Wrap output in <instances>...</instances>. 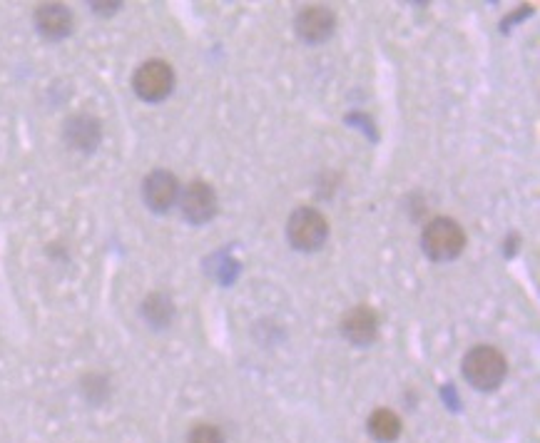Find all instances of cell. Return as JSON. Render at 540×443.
<instances>
[{
	"instance_id": "6da1fadb",
	"label": "cell",
	"mask_w": 540,
	"mask_h": 443,
	"mask_svg": "<svg viewBox=\"0 0 540 443\" xmlns=\"http://www.w3.org/2000/svg\"><path fill=\"white\" fill-rule=\"evenodd\" d=\"M508 374V361L496 346H473L463 356V376L478 391H496Z\"/></svg>"
},
{
	"instance_id": "7a4b0ae2",
	"label": "cell",
	"mask_w": 540,
	"mask_h": 443,
	"mask_svg": "<svg viewBox=\"0 0 540 443\" xmlns=\"http://www.w3.org/2000/svg\"><path fill=\"white\" fill-rule=\"evenodd\" d=\"M421 247H424L426 257L433 259V262H451L466 247V232H463V227L456 220L436 217V220L426 224Z\"/></svg>"
},
{
	"instance_id": "3957f363",
	"label": "cell",
	"mask_w": 540,
	"mask_h": 443,
	"mask_svg": "<svg viewBox=\"0 0 540 443\" xmlns=\"http://www.w3.org/2000/svg\"><path fill=\"white\" fill-rule=\"evenodd\" d=\"M329 237V222L314 207H299L287 222V239L299 252H317Z\"/></svg>"
},
{
	"instance_id": "277c9868",
	"label": "cell",
	"mask_w": 540,
	"mask_h": 443,
	"mask_svg": "<svg viewBox=\"0 0 540 443\" xmlns=\"http://www.w3.org/2000/svg\"><path fill=\"white\" fill-rule=\"evenodd\" d=\"M132 88L145 103H162L175 88V70L165 60H147L132 75Z\"/></svg>"
},
{
	"instance_id": "5b68a950",
	"label": "cell",
	"mask_w": 540,
	"mask_h": 443,
	"mask_svg": "<svg viewBox=\"0 0 540 443\" xmlns=\"http://www.w3.org/2000/svg\"><path fill=\"white\" fill-rule=\"evenodd\" d=\"M180 192V182L167 170L150 172V175L145 177V182H142V200H145V205L150 207L152 212H157V215L170 212L172 207L177 205V200H180Z\"/></svg>"
},
{
	"instance_id": "8992f818",
	"label": "cell",
	"mask_w": 540,
	"mask_h": 443,
	"mask_svg": "<svg viewBox=\"0 0 540 443\" xmlns=\"http://www.w3.org/2000/svg\"><path fill=\"white\" fill-rule=\"evenodd\" d=\"M180 210L190 224H207L217 215V192L207 182L195 180L180 192Z\"/></svg>"
},
{
	"instance_id": "52a82bcc",
	"label": "cell",
	"mask_w": 540,
	"mask_h": 443,
	"mask_svg": "<svg viewBox=\"0 0 540 443\" xmlns=\"http://www.w3.org/2000/svg\"><path fill=\"white\" fill-rule=\"evenodd\" d=\"M63 140L78 152H95L103 142V122L88 112L73 115L63 127Z\"/></svg>"
},
{
	"instance_id": "ba28073f",
	"label": "cell",
	"mask_w": 540,
	"mask_h": 443,
	"mask_svg": "<svg viewBox=\"0 0 540 443\" xmlns=\"http://www.w3.org/2000/svg\"><path fill=\"white\" fill-rule=\"evenodd\" d=\"M341 334L354 346L374 344L376 336H379V317H376L374 309H369L366 304H359V307L349 309V312L341 317Z\"/></svg>"
},
{
	"instance_id": "9c48e42d",
	"label": "cell",
	"mask_w": 540,
	"mask_h": 443,
	"mask_svg": "<svg viewBox=\"0 0 540 443\" xmlns=\"http://www.w3.org/2000/svg\"><path fill=\"white\" fill-rule=\"evenodd\" d=\"M294 28H297V35L304 43L319 45L334 35L336 18L329 8H324V5H312V8H304L302 13L297 15Z\"/></svg>"
},
{
	"instance_id": "30bf717a",
	"label": "cell",
	"mask_w": 540,
	"mask_h": 443,
	"mask_svg": "<svg viewBox=\"0 0 540 443\" xmlns=\"http://www.w3.org/2000/svg\"><path fill=\"white\" fill-rule=\"evenodd\" d=\"M33 20L38 33L48 40H63L73 33V13L63 3L40 5Z\"/></svg>"
},
{
	"instance_id": "8fae6325",
	"label": "cell",
	"mask_w": 540,
	"mask_h": 443,
	"mask_svg": "<svg viewBox=\"0 0 540 443\" xmlns=\"http://www.w3.org/2000/svg\"><path fill=\"white\" fill-rule=\"evenodd\" d=\"M369 434L379 443H394L401 436V419L389 409H379L369 419Z\"/></svg>"
},
{
	"instance_id": "7c38bea8",
	"label": "cell",
	"mask_w": 540,
	"mask_h": 443,
	"mask_svg": "<svg viewBox=\"0 0 540 443\" xmlns=\"http://www.w3.org/2000/svg\"><path fill=\"white\" fill-rule=\"evenodd\" d=\"M172 314H175V307L167 294H150L142 304V317L155 329H165L172 322Z\"/></svg>"
},
{
	"instance_id": "4fadbf2b",
	"label": "cell",
	"mask_w": 540,
	"mask_h": 443,
	"mask_svg": "<svg viewBox=\"0 0 540 443\" xmlns=\"http://www.w3.org/2000/svg\"><path fill=\"white\" fill-rule=\"evenodd\" d=\"M187 443H224V436L219 434V429L210 424H200L190 431Z\"/></svg>"
}]
</instances>
